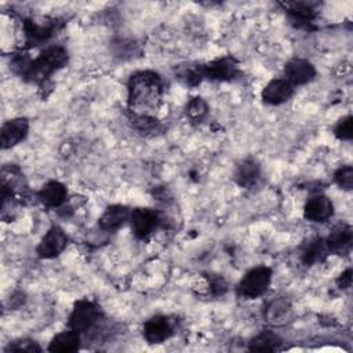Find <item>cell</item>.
Instances as JSON below:
<instances>
[{
  "instance_id": "cell-1",
  "label": "cell",
  "mask_w": 353,
  "mask_h": 353,
  "mask_svg": "<svg viewBox=\"0 0 353 353\" xmlns=\"http://www.w3.org/2000/svg\"><path fill=\"white\" fill-rule=\"evenodd\" d=\"M128 105L138 114H148L159 106L163 95L161 77L152 70L134 73L128 80Z\"/></svg>"
},
{
  "instance_id": "cell-2",
  "label": "cell",
  "mask_w": 353,
  "mask_h": 353,
  "mask_svg": "<svg viewBox=\"0 0 353 353\" xmlns=\"http://www.w3.org/2000/svg\"><path fill=\"white\" fill-rule=\"evenodd\" d=\"M68 61V51L61 46L47 47L33 61H28L22 69V74L30 81L43 83L55 70L61 69Z\"/></svg>"
},
{
  "instance_id": "cell-3",
  "label": "cell",
  "mask_w": 353,
  "mask_h": 353,
  "mask_svg": "<svg viewBox=\"0 0 353 353\" xmlns=\"http://www.w3.org/2000/svg\"><path fill=\"white\" fill-rule=\"evenodd\" d=\"M272 280V270L268 266H256L248 270L237 284V294L245 299H255L265 294Z\"/></svg>"
},
{
  "instance_id": "cell-4",
  "label": "cell",
  "mask_w": 353,
  "mask_h": 353,
  "mask_svg": "<svg viewBox=\"0 0 353 353\" xmlns=\"http://www.w3.org/2000/svg\"><path fill=\"white\" fill-rule=\"evenodd\" d=\"M101 319L99 307L87 299H81L74 303L69 316V327L76 332H84L92 328Z\"/></svg>"
},
{
  "instance_id": "cell-5",
  "label": "cell",
  "mask_w": 353,
  "mask_h": 353,
  "mask_svg": "<svg viewBox=\"0 0 353 353\" xmlns=\"http://www.w3.org/2000/svg\"><path fill=\"white\" fill-rule=\"evenodd\" d=\"M197 69L201 79L225 81L232 80L237 74L239 65L233 57H219L208 63L197 66Z\"/></svg>"
},
{
  "instance_id": "cell-6",
  "label": "cell",
  "mask_w": 353,
  "mask_h": 353,
  "mask_svg": "<svg viewBox=\"0 0 353 353\" xmlns=\"http://www.w3.org/2000/svg\"><path fill=\"white\" fill-rule=\"evenodd\" d=\"M68 245V236L59 226H52L43 236L36 252L43 259H51L58 256Z\"/></svg>"
},
{
  "instance_id": "cell-7",
  "label": "cell",
  "mask_w": 353,
  "mask_h": 353,
  "mask_svg": "<svg viewBox=\"0 0 353 353\" xmlns=\"http://www.w3.org/2000/svg\"><path fill=\"white\" fill-rule=\"evenodd\" d=\"M160 218L150 208H135L130 214V223L134 234L139 239L149 236L159 225Z\"/></svg>"
},
{
  "instance_id": "cell-8",
  "label": "cell",
  "mask_w": 353,
  "mask_h": 353,
  "mask_svg": "<svg viewBox=\"0 0 353 353\" xmlns=\"http://www.w3.org/2000/svg\"><path fill=\"white\" fill-rule=\"evenodd\" d=\"M174 332V325L167 316H153L143 324V338L149 343H161Z\"/></svg>"
},
{
  "instance_id": "cell-9",
  "label": "cell",
  "mask_w": 353,
  "mask_h": 353,
  "mask_svg": "<svg viewBox=\"0 0 353 353\" xmlns=\"http://www.w3.org/2000/svg\"><path fill=\"white\" fill-rule=\"evenodd\" d=\"M285 80L292 85H302L312 81L316 76L314 66L302 58H294L285 63L284 68Z\"/></svg>"
},
{
  "instance_id": "cell-10",
  "label": "cell",
  "mask_w": 353,
  "mask_h": 353,
  "mask_svg": "<svg viewBox=\"0 0 353 353\" xmlns=\"http://www.w3.org/2000/svg\"><path fill=\"white\" fill-rule=\"evenodd\" d=\"M29 131V123L25 117H17L8 120L1 127V148L8 149L18 145L21 141L25 139Z\"/></svg>"
},
{
  "instance_id": "cell-11",
  "label": "cell",
  "mask_w": 353,
  "mask_h": 353,
  "mask_svg": "<svg viewBox=\"0 0 353 353\" xmlns=\"http://www.w3.org/2000/svg\"><path fill=\"white\" fill-rule=\"evenodd\" d=\"M334 212L332 201L324 194L310 197L303 207V216L310 222H324Z\"/></svg>"
},
{
  "instance_id": "cell-12",
  "label": "cell",
  "mask_w": 353,
  "mask_h": 353,
  "mask_svg": "<svg viewBox=\"0 0 353 353\" xmlns=\"http://www.w3.org/2000/svg\"><path fill=\"white\" fill-rule=\"evenodd\" d=\"M294 94V85L285 79H273L262 90V99L269 105H281Z\"/></svg>"
},
{
  "instance_id": "cell-13",
  "label": "cell",
  "mask_w": 353,
  "mask_h": 353,
  "mask_svg": "<svg viewBox=\"0 0 353 353\" xmlns=\"http://www.w3.org/2000/svg\"><path fill=\"white\" fill-rule=\"evenodd\" d=\"M130 214L131 211L121 204H114L108 207L103 214L101 215L98 223L101 229L106 232H114L120 229L127 221H130Z\"/></svg>"
},
{
  "instance_id": "cell-14",
  "label": "cell",
  "mask_w": 353,
  "mask_h": 353,
  "mask_svg": "<svg viewBox=\"0 0 353 353\" xmlns=\"http://www.w3.org/2000/svg\"><path fill=\"white\" fill-rule=\"evenodd\" d=\"M263 316L273 325H284L292 317V306L285 298H276L268 303Z\"/></svg>"
},
{
  "instance_id": "cell-15",
  "label": "cell",
  "mask_w": 353,
  "mask_h": 353,
  "mask_svg": "<svg viewBox=\"0 0 353 353\" xmlns=\"http://www.w3.org/2000/svg\"><path fill=\"white\" fill-rule=\"evenodd\" d=\"M37 196L44 205L55 208L65 203V200L68 197V190H66L65 185H62L61 182L50 181L41 186Z\"/></svg>"
},
{
  "instance_id": "cell-16",
  "label": "cell",
  "mask_w": 353,
  "mask_h": 353,
  "mask_svg": "<svg viewBox=\"0 0 353 353\" xmlns=\"http://www.w3.org/2000/svg\"><path fill=\"white\" fill-rule=\"evenodd\" d=\"M352 239H353V233H352V228L346 223L338 225L335 226L330 236L325 239V243L328 245L330 252L335 251V252H345L350 248L352 245Z\"/></svg>"
},
{
  "instance_id": "cell-17",
  "label": "cell",
  "mask_w": 353,
  "mask_h": 353,
  "mask_svg": "<svg viewBox=\"0 0 353 353\" xmlns=\"http://www.w3.org/2000/svg\"><path fill=\"white\" fill-rule=\"evenodd\" d=\"M80 346V335L79 332L73 331V330H68V331H62L59 334H57L50 345H48V350L50 352H55V353H70L77 350Z\"/></svg>"
},
{
  "instance_id": "cell-18",
  "label": "cell",
  "mask_w": 353,
  "mask_h": 353,
  "mask_svg": "<svg viewBox=\"0 0 353 353\" xmlns=\"http://www.w3.org/2000/svg\"><path fill=\"white\" fill-rule=\"evenodd\" d=\"M259 176H261L259 164L252 159H247L239 165L234 178H236V182L239 183V186L252 188L254 185H256Z\"/></svg>"
},
{
  "instance_id": "cell-19",
  "label": "cell",
  "mask_w": 353,
  "mask_h": 353,
  "mask_svg": "<svg viewBox=\"0 0 353 353\" xmlns=\"http://www.w3.org/2000/svg\"><path fill=\"white\" fill-rule=\"evenodd\" d=\"M280 343L281 341L279 335L270 330H266L252 338L248 349L254 352H274L280 347Z\"/></svg>"
},
{
  "instance_id": "cell-20",
  "label": "cell",
  "mask_w": 353,
  "mask_h": 353,
  "mask_svg": "<svg viewBox=\"0 0 353 353\" xmlns=\"http://www.w3.org/2000/svg\"><path fill=\"white\" fill-rule=\"evenodd\" d=\"M330 250L325 243V239H317L310 241L302 251V261L305 265H313L323 261L328 255Z\"/></svg>"
},
{
  "instance_id": "cell-21",
  "label": "cell",
  "mask_w": 353,
  "mask_h": 353,
  "mask_svg": "<svg viewBox=\"0 0 353 353\" xmlns=\"http://www.w3.org/2000/svg\"><path fill=\"white\" fill-rule=\"evenodd\" d=\"M25 34L30 43L47 40L52 34V28L48 25H39L32 21L25 22Z\"/></svg>"
},
{
  "instance_id": "cell-22",
  "label": "cell",
  "mask_w": 353,
  "mask_h": 353,
  "mask_svg": "<svg viewBox=\"0 0 353 353\" xmlns=\"http://www.w3.org/2000/svg\"><path fill=\"white\" fill-rule=\"evenodd\" d=\"M132 123L141 132H145V134H148V132L154 134L160 130V123L149 114L134 113L132 114Z\"/></svg>"
},
{
  "instance_id": "cell-23",
  "label": "cell",
  "mask_w": 353,
  "mask_h": 353,
  "mask_svg": "<svg viewBox=\"0 0 353 353\" xmlns=\"http://www.w3.org/2000/svg\"><path fill=\"white\" fill-rule=\"evenodd\" d=\"M207 114V103L203 98L200 97H196V98H192L188 105H186V116L193 120V121H197V120H201L204 116Z\"/></svg>"
},
{
  "instance_id": "cell-24",
  "label": "cell",
  "mask_w": 353,
  "mask_h": 353,
  "mask_svg": "<svg viewBox=\"0 0 353 353\" xmlns=\"http://www.w3.org/2000/svg\"><path fill=\"white\" fill-rule=\"evenodd\" d=\"M288 12L296 21H303V22H310L316 14V11L306 3H292L288 8Z\"/></svg>"
},
{
  "instance_id": "cell-25",
  "label": "cell",
  "mask_w": 353,
  "mask_h": 353,
  "mask_svg": "<svg viewBox=\"0 0 353 353\" xmlns=\"http://www.w3.org/2000/svg\"><path fill=\"white\" fill-rule=\"evenodd\" d=\"M334 179L341 189L350 190L353 188V168L350 165H343L338 168L334 174Z\"/></svg>"
},
{
  "instance_id": "cell-26",
  "label": "cell",
  "mask_w": 353,
  "mask_h": 353,
  "mask_svg": "<svg viewBox=\"0 0 353 353\" xmlns=\"http://www.w3.org/2000/svg\"><path fill=\"white\" fill-rule=\"evenodd\" d=\"M40 350H41V347L39 346V343L36 341L28 339V338L12 341L6 347V352H29V353H33V352H40Z\"/></svg>"
},
{
  "instance_id": "cell-27",
  "label": "cell",
  "mask_w": 353,
  "mask_h": 353,
  "mask_svg": "<svg viewBox=\"0 0 353 353\" xmlns=\"http://www.w3.org/2000/svg\"><path fill=\"white\" fill-rule=\"evenodd\" d=\"M334 134L336 138L342 141H350L352 139V116H346L338 121V124L334 128Z\"/></svg>"
},
{
  "instance_id": "cell-28",
  "label": "cell",
  "mask_w": 353,
  "mask_h": 353,
  "mask_svg": "<svg viewBox=\"0 0 353 353\" xmlns=\"http://www.w3.org/2000/svg\"><path fill=\"white\" fill-rule=\"evenodd\" d=\"M336 283H338L339 288H349L352 284V270L346 269L343 273H341Z\"/></svg>"
}]
</instances>
